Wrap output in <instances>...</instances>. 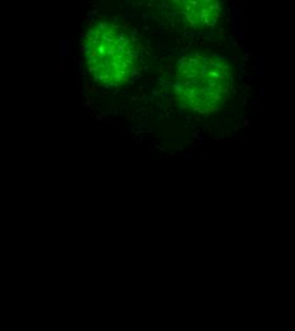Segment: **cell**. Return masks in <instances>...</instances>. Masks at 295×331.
Wrapping results in <instances>:
<instances>
[{"label": "cell", "instance_id": "cell-2", "mask_svg": "<svg viewBox=\"0 0 295 331\" xmlns=\"http://www.w3.org/2000/svg\"><path fill=\"white\" fill-rule=\"evenodd\" d=\"M179 87L186 103L197 111L207 112L223 101L229 87V75L216 61L188 59L181 68Z\"/></svg>", "mask_w": 295, "mask_h": 331}, {"label": "cell", "instance_id": "cell-1", "mask_svg": "<svg viewBox=\"0 0 295 331\" xmlns=\"http://www.w3.org/2000/svg\"><path fill=\"white\" fill-rule=\"evenodd\" d=\"M89 71L107 84L126 82L136 65L137 52L129 37L111 26L92 32L85 47Z\"/></svg>", "mask_w": 295, "mask_h": 331}]
</instances>
